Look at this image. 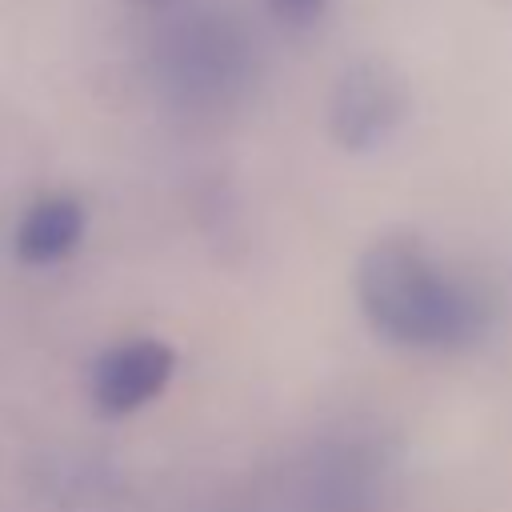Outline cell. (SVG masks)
Instances as JSON below:
<instances>
[{
    "label": "cell",
    "mask_w": 512,
    "mask_h": 512,
    "mask_svg": "<svg viewBox=\"0 0 512 512\" xmlns=\"http://www.w3.org/2000/svg\"><path fill=\"white\" fill-rule=\"evenodd\" d=\"M408 112L404 76L384 60H356L340 72L328 104L332 140L348 152H364L384 144Z\"/></svg>",
    "instance_id": "cell-3"
},
{
    "label": "cell",
    "mask_w": 512,
    "mask_h": 512,
    "mask_svg": "<svg viewBox=\"0 0 512 512\" xmlns=\"http://www.w3.org/2000/svg\"><path fill=\"white\" fill-rule=\"evenodd\" d=\"M84 240V204L76 196H44L16 224V256L32 268L60 264Z\"/></svg>",
    "instance_id": "cell-5"
},
{
    "label": "cell",
    "mask_w": 512,
    "mask_h": 512,
    "mask_svg": "<svg viewBox=\"0 0 512 512\" xmlns=\"http://www.w3.org/2000/svg\"><path fill=\"white\" fill-rule=\"evenodd\" d=\"M140 4H152V8H160V4H172V0H140Z\"/></svg>",
    "instance_id": "cell-7"
},
{
    "label": "cell",
    "mask_w": 512,
    "mask_h": 512,
    "mask_svg": "<svg viewBox=\"0 0 512 512\" xmlns=\"http://www.w3.org/2000/svg\"><path fill=\"white\" fill-rule=\"evenodd\" d=\"M176 372V356L168 344L160 340H124L112 344L108 352H100V360L92 364V404L104 416H128L136 408H144L148 400H156L168 380Z\"/></svg>",
    "instance_id": "cell-4"
},
{
    "label": "cell",
    "mask_w": 512,
    "mask_h": 512,
    "mask_svg": "<svg viewBox=\"0 0 512 512\" xmlns=\"http://www.w3.org/2000/svg\"><path fill=\"white\" fill-rule=\"evenodd\" d=\"M156 56L164 84L180 100L216 104V100H232L248 80L252 44L244 28L228 20V12L192 4L172 12V20L160 32Z\"/></svg>",
    "instance_id": "cell-2"
},
{
    "label": "cell",
    "mask_w": 512,
    "mask_h": 512,
    "mask_svg": "<svg viewBox=\"0 0 512 512\" xmlns=\"http://www.w3.org/2000/svg\"><path fill=\"white\" fill-rule=\"evenodd\" d=\"M356 300L364 320L400 348H464L488 328V296L452 276L420 240L384 236L356 264Z\"/></svg>",
    "instance_id": "cell-1"
},
{
    "label": "cell",
    "mask_w": 512,
    "mask_h": 512,
    "mask_svg": "<svg viewBox=\"0 0 512 512\" xmlns=\"http://www.w3.org/2000/svg\"><path fill=\"white\" fill-rule=\"evenodd\" d=\"M284 24H312L324 8H328V0H264Z\"/></svg>",
    "instance_id": "cell-6"
}]
</instances>
